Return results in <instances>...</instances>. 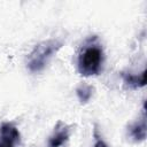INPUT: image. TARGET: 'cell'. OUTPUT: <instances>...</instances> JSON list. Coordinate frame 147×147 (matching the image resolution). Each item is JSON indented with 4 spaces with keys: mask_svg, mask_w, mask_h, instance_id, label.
I'll return each mask as SVG.
<instances>
[{
    "mask_svg": "<svg viewBox=\"0 0 147 147\" xmlns=\"http://www.w3.org/2000/svg\"><path fill=\"white\" fill-rule=\"evenodd\" d=\"M105 52L98 36L88 37L79 47L77 54V69L84 77L96 76L101 72Z\"/></svg>",
    "mask_w": 147,
    "mask_h": 147,
    "instance_id": "obj_1",
    "label": "cell"
},
{
    "mask_svg": "<svg viewBox=\"0 0 147 147\" xmlns=\"http://www.w3.org/2000/svg\"><path fill=\"white\" fill-rule=\"evenodd\" d=\"M63 46V40L52 38L37 44L26 59V67L31 72H39L45 69L49 60Z\"/></svg>",
    "mask_w": 147,
    "mask_h": 147,
    "instance_id": "obj_2",
    "label": "cell"
},
{
    "mask_svg": "<svg viewBox=\"0 0 147 147\" xmlns=\"http://www.w3.org/2000/svg\"><path fill=\"white\" fill-rule=\"evenodd\" d=\"M20 140L21 133L13 123L5 122L0 125V147H16Z\"/></svg>",
    "mask_w": 147,
    "mask_h": 147,
    "instance_id": "obj_3",
    "label": "cell"
},
{
    "mask_svg": "<svg viewBox=\"0 0 147 147\" xmlns=\"http://www.w3.org/2000/svg\"><path fill=\"white\" fill-rule=\"evenodd\" d=\"M69 137H70V126L59 121L52 134L48 138L47 147H61L69 140Z\"/></svg>",
    "mask_w": 147,
    "mask_h": 147,
    "instance_id": "obj_4",
    "label": "cell"
},
{
    "mask_svg": "<svg viewBox=\"0 0 147 147\" xmlns=\"http://www.w3.org/2000/svg\"><path fill=\"white\" fill-rule=\"evenodd\" d=\"M127 136L136 142L144 141L146 139V107L144 102L142 108V117L137 122L132 123L127 127Z\"/></svg>",
    "mask_w": 147,
    "mask_h": 147,
    "instance_id": "obj_5",
    "label": "cell"
},
{
    "mask_svg": "<svg viewBox=\"0 0 147 147\" xmlns=\"http://www.w3.org/2000/svg\"><path fill=\"white\" fill-rule=\"evenodd\" d=\"M146 70H142V72L140 74H132V72H122V78L124 80V83L132 87V88H138V87H142L146 84Z\"/></svg>",
    "mask_w": 147,
    "mask_h": 147,
    "instance_id": "obj_6",
    "label": "cell"
},
{
    "mask_svg": "<svg viewBox=\"0 0 147 147\" xmlns=\"http://www.w3.org/2000/svg\"><path fill=\"white\" fill-rule=\"evenodd\" d=\"M93 86L88 85V84H80L77 88H76V94L77 98L79 100L80 103H86L91 100L92 95H93Z\"/></svg>",
    "mask_w": 147,
    "mask_h": 147,
    "instance_id": "obj_7",
    "label": "cell"
},
{
    "mask_svg": "<svg viewBox=\"0 0 147 147\" xmlns=\"http://www.w3.org/2000/svg\"><path fill=\"white\" fill-rule=\"evenodd\" d=\"M93 147H108V145H107L100 137H98V136L95 134V142H94Z\"/></svg>",
    "mask_w": 147,
    "mask_h": 147,
    "instance_id": "obj_8",
    "label": "cell"
}]
</instances>
